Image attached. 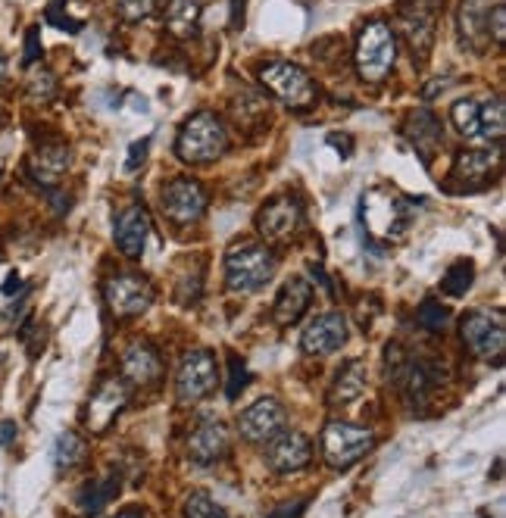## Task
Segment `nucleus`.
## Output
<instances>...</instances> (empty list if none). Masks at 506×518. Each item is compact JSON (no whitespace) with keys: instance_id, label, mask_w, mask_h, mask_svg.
I'll use <instances>...</instances> for the list:
<instances>
[{"instance_id":"nucleus-1","label":"nucleus","mask_w":506,"mask_h":518,"mask_svg":"<svg viewBox=\"0 0 506 518\" xmlns=\"http://www.w3.org/2000/svg\"><path fill=\"white\" fill-rule=\"evenodd\" d=\"M225 150H229V132H225L222 119L210 110L194 113L182 125L179 141H175V153H179V160L194 163V166L219 160Z\"/></svg>"},{"instance_id":"nucleus-2","label":"nucleus","mask_w":506,"mask_h":518,"mask_svg":"<svg viewBox=\"0 0 506 518\" xmlns=\"http://www.w3.org/2000/svg\"><path fill=\"white\" fill-rule=\"evenodd\" d=\"M353 60H357V72H360L363 82L378 85V82L388 79L391 69H394V60H397V38H394V29L385 19H372L363 25L360 35H357Z\"/></svg>"},{"instance_id":"nucleus-3","label":"nucleus","mask_w":506,"mask_h":518,"mask_svg":"<svg viewBox=\"0 0 506 518\" xmlns=\"http://www.w3.org/2000/svg\"><path fill=\"white\" fill-rule=\"evenodd\" d=\"M360 219L372 238L397 241L413 219V203L388 188H375L360 200Z\"/></svg>"},{"instance_id":"nucleus-4","label":"nucleus","mask_w":506,"mask_h":518,"mask_svg":"<svg viewBox=\"0 0 506 518\" xmlns=\"http://www.w3.org/2000/svg\"><path fill=\"white\" fill-rule=\"evenodd\" d=\"M278 259L263 244H247L229 253L225 259V284L235 294H257L263 284L275 278Z\"/></svg>"},{"instance_id":"nucleus-5","label":"nucleus","mask_w":506,"mask_h":518,"mask_svg":"<svg viewBox=\"0 0 506 518\" xmlns=\"http://www.w3.org/2000/svg\"><path fill=\"white\" fill-rule=\"evenodd\" d=\"M260 82L269 94H275L291 110H307L316 103V85L297 63H285V60L266 63L260 69Z\"/></svg>"},{"instance_id":"nucleus-6","label":"nucleus","mask_w":506,"mask_h":518,"mask_svg":"<svg viewBox=\"0 0 506 518\" xmlns=\"http://www.w3.org/2000/svg\"><path fill=\"white\" fill-rule=\"evenodd\" d=\"M463 344L485 362H500L506 350V316L500 309H475L460 325Z\"/></svg>"},{"instance_id":"nucleus-7","label":"nucleus","mask_w":506,"mask_h":518,"mask_svg":"<svg viewBox=\"0 0 506 518\" xmlns=\"http://www.w3.org/2000/svg\"><path fill=\"white\" fill-rule=\"evenodd\" d=\"M375 447V434L369 428L350 422H328L322 431V456L332 469H350Z\"/></svg>"},{"instance_id":"nucleus-8","label":"nucleus","mask_w":506,"mask_h":518,"mask_svg":"<svg viewBox=\"0 0 506 518\" xmlns=\"http://www.w3.org/2000/svg\"><path fill=\"white\" fill-rule=\"evenodd\" d=\"M400 29L410 44V54L416 66H425L435 47V29H438V0H413L400 4Z\"/></svg>"},{"instance_id":"nucleus-9","label":"nucleus","mask_w":506,"mask_h":518,"mask_svg":"<svg viewBox=\"0 0 506 518\" xmlns=\"http://www.w3.org/2000/svg\"><path fill=\"white\" fill-rule=\"evenodd\" d=\"M219 384V366L216 356L210 350H191L185 353L179 375H175V391H179L182 403H197L207 394H213V387Z\"/></svg>"},{"instance_id":"nucleus-10","label":"nucleus","mask_w":506,"mask_h":518,"mask_svg":"<svg viewBox=\"0 0 506 518\" xmlns=\"http://www.w3.org/2000/svg\"><path fill=\"white\" fill-rule=\"evenodd\" d=\"M107 306L116 319H132V316H141L154 303V284H150L144 275H135V272H122L116 278L107 281Z\"/></svg>"},{"instance_id":"nucleus-11","label":"nucleus","mask_w":506,"mask_h":518,"mask_svg":"<svg viewBox=\"0 0 506 518\" xmlns=\"http://www.w3.org/2000/svg\"><path fill=\"white\" fill-rule=\"evenodd\" d=\"M163 213L175 225H194L207 213V191L194 178H175L163 188Z\"/></svg>"},{"instance_id":"nucleus-12","label":"nucleus","mask_w":506,"mask_h":518,"mask_svg":"<svg viewBox=\"0 0 506 518\" xmlns=\"http://www.w3.org/2000/svg\"><path fill=\"white\" fill-rule=\"evenodd\" d=\"M266 465L278 475H294L303 472L307 465L313 462V444L307 440V434L300 431H285V434H275L266 447Z\"/></svg>"},{"instance_id":"nucleus-13","label":"nucleus","mask_w":506,"mask_h":518,"mask_svg":"<svg viewBox=\"0 0 506 518\" xmlns=\"http://www.w3.org/2000/svg\"><path fill=\"white\" fill-rule=\"evenodd\" d=\"M125 400H129V384L122 378H107L97 384L94 397L88 400V412H85V425L91 434H104L110 431V425L116 422V416L125 409Z\"/></svg>"},{"instance_id":"nucleus-14","label":"nucleus","mask_w":506,"mask_h":518,"mask_svg":"<svg viewBox=\"0 0 506 518\" xmlns=\"http://www.w3.org/2000/svg\"><path fill=\"white\" fill-rule=\"evenodd\" d=\"M285 409L278 400L272 397H263L257 403H250L244 412H241V419H238V431L244 440H250V444H269V440L275 434H282L285 428Z\"/></svg>"},{"instance_id":"nucleus-15","label":"nucleus","mask_w":506,"mask_h":518,"mask_svg":"<svg viewBox=\"0 0 506 518\" xmlns=\"http://www.w3.org/2000/svg\"><path fill=\"white\" fill-rule=\"evenodd\" d=\"M344 344H347V319L341 313L316 316L300 338L303 353H310V356H332Z\"/></svg>"},{"instance_id":"nucleus-16","label":"nucleus","mask_w":506,"mask_h":518,"mask_svg":"<svg viewBox=\"0 0 506 518\" xmlns=\"http://www.w3.org/2000/svg\"><path fill=\"white\" fill-rule=\"evenodd\" d=\"M300 225V203L297 197L291 194H282V197H272L260 216H257V228L263 238H272V241H285L291 238Z\"/></svg>"},{"instance_id":"nucleus-17","label":"nucleus","mask_w":506,"mask_h":518,"mask_svg":"<svg viewBox=\"0 0 506 518\" xmlns=\"http://www.w3.org/2000/svg\"><path fill=\"white\" fill-rule=\"evenodd\" d=\"M310 303H313V284L307 278L294 275L282 284V291H278L275 306H272V319L282 328H291L303 319Z\"/></svg>"},{"instance_id":"nucleus-18","label":"nucleus","mask_w":506,"mask_h":518,"mask_svg":"<svg viewBox=\"0 0 506 518\" xmlns=\"http://www.w3.org/2000/svg\"><path fill=\"white\" fill-rule=\"evenodd\" d=\"M163 375V359L154 344L132 341L122 350V378L132 384H154Z\"/></svg>"},{"instance_id":"nucleus-19","label":"nucleus","mask_w":506,"mask_h":518,"mask_svg":"<svg viewBox=\"0 0 506 518\" xmlns=\"http://www.w3.org/2000/svg\"><path fill=\"white\" fill-rule=\"evenodd\" d=\"M229 444H232L229 428L222 422H204L188 437V456L194 465H213L229 453Z\"/></svg>"},{"instance_id":"nucleus-20","label":"nucleus","mask_w":506,"mask_h":518,"mask_svg":"<svg viewBox=\"0 0 506 518\" xmlns=\"http://www.w3.org/2000/svg\"><path fill=\"white\" fill-rule=\"evenodd\" d=\"M147 235H150V219L144 206H125L116 216V247L129 259H138L144 253Z\"/></svg>"},{"instance_id":"nucleus-21","label":"nucleus","mask_w":506,"mask_h":518,"mask_svg":"<svg viewBox=\"0 0 506 518\" xmlns=\"http://www.w3.org/2000/svg\"><path fill=\"white\" fill-rule=\"evenodd\" d=\"M488 16H491L488 0H463L460 4V38L469 50H475V54H485L491 44Z\"/></svg>"},{"instance_id":"nucleus-22","label":"nucleus","mask_w":506,"mask_h":518,"mask_svg":"<svg viewBox=\"0 0 506 518\" xmlns=\"http://www.w3.org/2000/svg\"><path fill=\"white\" fill-rule=\"evenodd\" d=\"M69 166H72V153L66 144H44L32 153V160H29L32 178L44 188H54L57 181L69 172Z\"/></svg>"},{"instance_id":"nucleus-23","label":"nucleus","mask_w":506,"mask_h":518,"mask_svg":"<svg viewBox=\"0 0 506 518\" xmlns=\"http://www.w3.org/2000/svg\"><path fill=\"white\" fill-rule=\"evenodd\" d=\"M403 135H407V138H410V144L419 150L422 163H432L435 150L441 147V135H444V128H441V122L435 119V113H428V110H416V113H410L407 125H403Z\"/></svg>"},{"instance_id":"nucleus-24","label":"nucleus","mask_w":506,"mask_h":518,"mask_svg":"<svg viewBox=\"0 0 506 518\" xmlns=\"http://www.w3.org/2000/svg\"><path fill=\"white\" fill-rule=\"evenodd\" d=\"M500 169V153L497 150H466L453 163L450 181H469V185H485L491 172Z\"/></svg>"},{"instance_id":"nucleus-25","label":"nucleus","mask_w":506,"mask_h":518,"mask_svg":"<svg viewBox=\"0 0 506 518\" xmlns=\"http://www.w3.org/2000/svg\"><path fill=\"white\" fill-rule=\"evenodd\" d=\"M366 381H369L366 362L363 359H350L347 366L335 375L332 391H328V403H332V406H344V403L360 400L366 394Z\"/></svg>"},{"instance_id":"nucleus-26","label":"nucleus","mask_w":506,"mask_h":518,"mask_svg":"<svg viewBox=\"0 0 506 518\" xmlns=\"http://www.w3.org/2000/svg\"><path fill=\"white\" fill-rule=\"evenodd\" d=\"M119 484H122V478H119L116 469L107 472L104 478L88 481V484L79 490V509H82V515H97V512H104V509L119 497Z\"/></svg>"},{"instance_id":"nucleus-27","label":"nucleus","mask_w":506,"mask_h":518,"mask_svg":"<svg viewBox=\"0 0 506 518\" xmlns=\"http://www.w3.org/2000/svg\"><path fill=\"white\" fill-rule=\"evenodd\" d=\"M200 0H172L166 10V32L175 38H194L200 29Z\"/></svg>"},{"instance_id":"nucleus-28","label":"nucleus","mask_w":506,"mask_h":518,"mask_svg":"<svg viewBox=\"0 0 506 518\" xmlns=\"http://www.w3.org/2000/svg\"><path fill=\"white\" fill-rule=\"evenodd\" d=\"M85 440L79 434H72V431H63L57 440H54V450H50V456H54V465H57V472H69L75 469L82 459H85Z\"/></svg>"},{"instance_id":"nucleus-29","label":"nucleus","mask_w":506,"mask_h":518,"mask_svg":"<svg viewBox=\"0 0 506 518\" xmlns=\"http://www.w3.org/2000/svg\"><path fill=\"white\" fill-rule=\"evenodd\" d=\"M472 281H475V263H472V259H457V263H453V266L444 272V278H441V291H444L447 297H453V300H460V297L469 294Z\"/></svg>"},{"instance_id":"nucleus-30","label":"nucleus","mask_w":506,"mask_h":518,"mask_svg":"<svg viewBox=\"0 0 506 518\" xmlns=\"http://www.w3.org/2000/svg\"><path fill=\"white\" fill-rule=\"evenodd\" d=\"M266 103L257 91H241V97H235L232 103V116L241 128H257L266 119Z\"/></svg>"},{"instance_id":"nucleus-31","label":"nucleus","mask_w":506,"mask_h":518,"mask_svg":"<svg viewBox=\"0 0 506 518\" xmlns=\"http://www.w3.org/2000/svg\"><path fill=\"white\" fill-rule=\"evenodd\" d=\"M503 128H506V113H503L500 97L488 100L485 107H478V138H488V141L500 144Z\"/></svg>"},{"instance_id":"nucleus-32","label":"nucleus","mask_w":506,"mask_h":518,"mask_svg":"<svg viewBox=\"0 0 506 518\" xmlns=\"http://www.w3.org/2000/svg\"><path fill=\"white\" fill-rule=\"evenodd\" d=\"M450 119L453 125H457V132L463 138H478V103L475 100H457L450 110Z\"/></svg>"},{"instance_id":"nucleus-33","label":"nucleus","mask_w":506,"mask_h":518,"mask_svg":"<svg viewBox=\"0 0 506 518\" xmlns=\"http://www.w3.org/2000/svg\"><path fill=\"white\" fill-rule=\"evenodd\" d=\"M25 91H29V97L38 100V103L54 100L57 97V75L50 69H35L29 75V85H25Z\"/></svg>"},{"instance_id":"nucleus-34","label":"nucleus","mask_w":506,"mask_h":518,"mask_svg":"<svg viewBox=\"0 0 506 518\" xmlns=\"http://www.w3.org/2000/svg\"><path fill=\"white\" fill-rule=\"evenodd\" d=\"M185 518H225V509L204 490H197L185 500Z\"/></svg>"},{"instance_id":"nucleus-35","label":"nucleus","mask_w":506,"mask_h":518,"mask_svg":"<svg viewBox=\"0 0 506 518\" xmlns=\"http://www.w3.org/2000/svg\"><path fill=\"white\" fill-rule=\"evenodd\" d=\"M447 322H450V313H447V309L438 300H432V297L422 300V306H419V325L422 328H428V331H444Z\"/></svg>"},{"instance_id":"nucleus-36","label":"nucleus","mask_w":506,"mask_h":518,"mask_svg":"<svg viewBox=\"0 0 506 518\" xmlns=\"http://www.w3.org/2000/svg\"><path fill=\"white\" fill-rule=\"evenodd\" d=\"M229 369H232V378H229V387H225V397L229 400H238L241 397V391L247 387V381H250V372H247V366H244V359L241 356H229Z\"/></svg>"},{"instance_id":"nucleus-37","label":"nucleus","mask_w":506,"mask_h":518,"mask_svg":"<svg viewBox=\"0 0 506 518\" xmlns=\"http://www.w3.org/2000/svg\"><path fill=\"white\" fill-rule=\"evenodd\" d=\"M160 0H119V13L125 22H141V19H150L154 16Z\"/></svg>"},{"instance_id":"nucleus-38","label":"nucleus","mask_w":506,"mask_h":518,"mask_svg":"<svg viewBox=\"0 0 506 518\" xmlns=\"http://www.w3.org/2000/svg\"><path fill=\"white\" fill-rule=\"evenodd\" d=\"M488 35L503 44L506 41V7L503 4H494L491 7V16H488Z\"/></svg>"},{"instance_id":"nucleus-39","label":"nucleus","mask_w":506,"mask_h":518,"mask_svg":"<svg viewBox=\"0 0 506 518\" xmlns=\"http://www.w3.org/2000/svg\"><path fill=\"white\" fill-rule=\"evenodd\" d=\"M147 147H150V138H144V141H135L132 144V150H129V163H125V169L129 172H135L141 163H144V157H147Z\"/></svg>"},{"instance_id":"nucleus-40","label":"nucleus","mask_w":506,"mask_h":518,"mask_svg":"<svg viewBox=\"0 0 506 518\" xmlns=\"http://www.w3.org/2000/svg\"><path fill=\"white\" fill-rule=\"evenodd\" d=\"M303 506H307V500H294V503L278 506V509L269 512L266 518H300V515H303Z\"/></svg>"},{"instance_id":"nucleus-41","label":"nucleus","mask_w":506,"mask_h":518,"mask_svg":"<svg viewBox=\"0 0 506 518\" xmlns=\"http://www.w3.org/2000/svg\"><path fill=\"white\" fill-rule=\"evenodd\" d=\"M41 57V41H38V29H29V38H25V63H38Z\"/></svg>"},{"instance_id":"nucleus-42","label":"nucleus","mask_w":506,"mask_h":518,"mask_svg":"<svg viewBox=\"0 0 506 518\" xmlns=\"http://www.w3.org/2000/svg\"><path fill=\"white\" fill-rule=\"evenodd\" d=\"M16 440V422H0V447H10Z\"/></svg>"},{"instance_id":"nucleus-43","label":"nucleus","mask_w":506,"mask_h":518,"mask_svg":"<svg viewBox=\"0 0 506 518\" xmlns=\"http://www.w3.org/2000/svg\"><path fill=\"white\" fill-rule=\"evenodd\" d=\"M19 291H22V278H19L16 272H10V278H7V284H4V294L13 297V294H19Z\"/></svg>"},{"instance_id":"nucleus-44","label":"nucleus","mask_w":506,"mask_h":518,"mask_svg":"<svg viewBox=\"0 0 506 518\" xmlns=\"http://www.w3.org/2000/svg\"><path fill=\"white\" fill-rule=\"evenodd\" d=\"M241 22H244V0H232V25L238 29Z\"/></svg>"},{"instance_id":"nucleus-45","label":"nucleus","mask_w":506,"mask_h":518,"mask_svg":"<svg viewBox=\"0 0 506 518\" xmlns=\"http://www.w3.org/2000/svg\"><path fill=\"white\" fill-rule=\"evenodd\" d=\"M116 518H144L141 512H135V509H125V512H119Z\"/></svg>"},{"instance_id":"nucleus-46","label":"nucleus","mask_w":506,"mask_h":518,"mask_svg":"<svg viewBox=\"0 0 506 518\" xmlns=\"http://www.w3.org/2000/svg\"><path fill=\"white\" fill-rule=\"evenodd\" d=\"M4 79H7V57L0 54V82H4Z\"/></svg>"}]
</instances>
